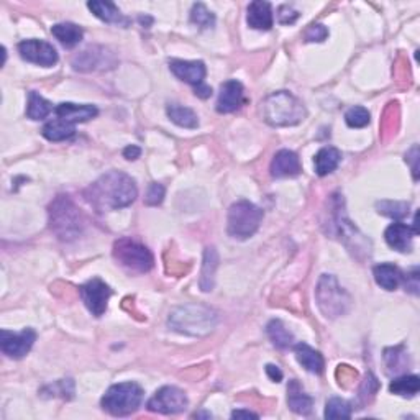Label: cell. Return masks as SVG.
<instances>
[{
    "label": "cell",
    "instance_id": "obj_1",
    "mask_svg": "<svg viewBox=\"0 0 420 420\" xmlns=\"http://www.w3.org/2000/svg\"><path fill=\"white\" fill-rule=\"evenodd\" d=\"M136 196L138 187L135 181L121 171H109L84 191V199L100 214L131 205Z\"/></svg>",
    "mask_w": 420,
    "mask_h": 420
},
{
    "label": "cell",
    "instance_id": "obj_2",
    "mask_svg": "<svg viewBox=\"0 0 420 420\" xmlns=\"http://www.w3.org/2000/svg\"><path fill=\"white\" fill-rule=\"evenodd\" d=\"M263 119L271 126H292L306 119L307 110L296 95L286 90L272 92L261 102Z\"/></svg>",
    "mask_w": 420,
    "mask_h": 420
},
{
    "label": "cell",
    "instance_id": "obj_3",
    "mask_svg": "<svg viewBox=\"0 0 420 420\" xmlns=\"http://www.w3.org/2000/svg\"><path fill=\"white\" fill-rule=\"evenodd\" d=\"M49 229L61 241H73L83 234L84 217L69 196H58L48 209Z\"/></svg>",
    "mask_w": 420,
    "mask_h": 420
},
{
    "label": "cell",
    "instance_id": "obj_4",
    "mask_svg": "<svg viewBox=\"0 0 420 420\" xmlns=\"http://www.w3.org/2000/svg\"><path fill=\"white\" fill-rule=\"evenodd\" d=\"M217 320H219V316H217L215 311H212V308L205 306H194V304H189V306L174 308V311L169 313L168 323L173 330L179 333H186V335L192 337H202L214 330Z\"/></svg>",
    "mask_w": 420,
    "mask_h": 420
},
{
    "label": "cell",
    "instance_id": "obj_5",
    "mask_svg": "<svg viewBox=\"0 0 420 420\" xmlns=\"http://www.w3.org/2000/svg\"><path fill=\"white\" fill-rule=\"evenodd\" d=\"M143 401V389L136 383H119L110 386L100 401L105 412L114 417H126L138 411Z\"/></svg>",
    "mask_w": 420,
    "mask_h": 420
},
{
    "label": "cell",
    "instance_id": "obj_6",
    "mask_svg": "<svg viewBox=\"0 0 420 420\" xmlns=\"http://www.w3.org/2000/svg\"><path fill=\"white\" fill-rule=\"evenodd\" d=\"M317 306L327 318L340 317L348 312L352 306V297L338 284L335 276L322 275L316 289Z\"/></svg>",
    "mask_w": 420,
    "mask_h": 420
},
{
    "label": "cell",
    "instance_id": "obj_7",
    "mask_svg": "<svg viewBox=\"0 0 420 420\" xmlns=\"http://www.w3.org/2000/svg\"><path fill=\"white\" fill-rule=\"evenodd\" d=\"M263 210L248 200H239L230 207L227 230L232 239L246 240L260 229L263 220Z\"/></svg>",
    "mask_w": 420,
    "mask_h": 420
},
{
    "label": "cell",
    "instance_id": "obj_8",
    "mask_svg": "<svg viewBox=\"0 0 420 420\" xmlns=\"http://www.w3.org/2000/svg\"><path fill=\"white\" fill-rule=\"evenodd\" d=\"M114 258L130 272H148L153 268L155 258L151 251L141 243L125 236L114 243Z\"/></svg>",
    "mask_w": 420,
    "mask_h": 420
},
{
    "label": "cell",
    "instance_id": "obj_9",
    "mask_svg": "<svg viewBox=\"0 0 420 420\" xmlns=\"http://www.w3.org/2000/svg\"><path fill=\"white\" fill-rule=\"evenodd\" d=\"M117 66V56L105 47H89L73 58V68L79 73H94V71H107Z\"/></svg>",
    "mask_w": 420,
    "mask_h": 420
},
{
    "label": "cell",
    "instance_id": "obj_10",
    "mask_svg": "<svg viewBox=\"0 0 420 420\" xmlns=\"http://www.w3.org/2000/svg\"><path fill=\"white\" fill-rule=\"evenodd\" d=\"M79 294L80 299L85 304V307L89 308V312L94 317H102L105 311H107V304L110 296H112V289L102 280L92 277V280L84 282L83 286H79Z\"/></svg>",
    "mask_w": 420,
    "mask_h": 420
},
{
    "label": "cell",
    "instance_id": "obj_11",
    "mask_svg": "<svg viewBox=\"0 0 420 420\" xmlns=\"http://www.w3.org/2000/svg\"><path fill=\"white\" fill-rule=\"evenodd\" d=\"M187 404H189V401H187L184 391H181L176 386H163L148 401V409L151 412L169 416V414H179L186 411Z\"/></svg>",
    "mask_w": 420,
    "mask_h": 420
},
{
    "label": "cell",
    "instance_id": "obj_12",
    "mask_svg": "<svg viewBox=\"0 0 420 420\" xmlns=\"http://www.w3.org/2000/svg\"><path fill=\"white\" fill-rule=\"evenodd\" d=\"M35 342H37V332L33 328H25L18 333L8 330L0 332V348L5 355L13 358V360H20V358L28 355Z\"/></svg>",
    "mask_w": 420,
    "mask_h": 420
},
{
    "label": "cell",
    "instance_id": "obj_13",
    "mask_svg": "<svg viewBox=\"0 0 420 420\" xmlns=\"http://www.w3.org/2000/svg\"><path fill=\"white\" fill-rule=\"evenodd\" d=\"M18 53L28 63L44 66V68H52L58 63L56 48L43 40H25L18 43Z\"/></svg>",
    "mask_w": 420,
    "mask_h": 420
},
{
    "label": "cell",
    "instance_id": "obj_14",
    "mask_svg": "<svg viewBox=\"0 0 420 420\" xmlns=\"http://www.w3.org/2000/svg\"><path fill=\"white\" fill-rule=\"evenodd\" d=\"M246 102L245 89L243 84L236 79H230L222 84L219 99H217V112L219 114H232L239 110Z\"/></svg>",
    "mask_w": 420,
    "mask_h": 420
},
{
    "label": "cell",
    "instance_id": "obj_15",
    "mask_svg": "<svg viewBox=\"0 0 420 420\" xmlns=\"http://www.w3.org/2000/svg\"><path fill=\"white\" fill-rule=\"evenodd\" d=\"M169 69L176 78L184 80V83L194 85L204 84L207 69L202 61H184V59H171Z\"/></svg>",
    "mask_w": 420,
    "mask_h": 420
},
{
    "label": "cell",
    "instance_id": "obj_16",
    "mask_svg": "<svg viewBox=\"0 0 420 420\" xmlns=\"http://www.w3.org/2000/svg\"><path fill=\"white\" fill-rule=\"evenodd\" d=\"M272 178H296L301 174L302 166L301 160L294 151L291 150H281L275 155V158L271 161L270 166Z\"/></svg>",
    "mask_w": 420,
    "mask_h": 420
},
{
    "label": "cell",
    "instance_id": "obj_17",
    "mask_svg": "<svg viewBox=\"0 0 420 420\" xmlns=\"http://www.w3.org/2000/svg\"><path fill=\"white\" fill-rule=\"evenodd\" d=\"M417 235V230L412 229L411 225L402 224V222H396L391 224L384 232V239L392 250L399 253H409L412 250V240Z\"/></svg>",
    "mask_w": 420,
    "mask_h": 420
},
{
    "label": "cell",
    "instance_id": "obj_18",
    "mask_svg": "<svg viewBox=\"0 0 420 420\" xmlns=\"http://www.w3.org/2000/svg\"><path fill=\"white\" fill-rule=\"evenodd\" d=\"M54 114H56L58 119H63L69 124H83V121H88L90 119L97 117L99 110L95 105L90 104H73V102H63L54 107Z\"/></svg>",
    "mask_w": 420,
    "mask_h": 420
},
{
    "label": "cell",
    "instance_id": "obj_19",
    "mask_svg": "<svg viewBox=\"0 0 420 420\" xmlns=\"http://www.w3.org/2000/svg\"><path fill=\"white\" fill-rule=\"evenodd\" d=\"M246 22L251 28L255 30H271L275 18H272V7L270 2H263V0H255L248 5V15Z\"/></svg>",
    "mask_w": 420,
    "mask_h": 420
},
{
    "label": "cell",
    "instance_id": "obj_20",
    "mask_svg": "<svg viewBox=\"0 0 420 420\" xmlns=\"http://www.w3.org/2000/svg\"><path fill=\"white\" fill-rule=\"evenodd\" d=\"M88 7L95 17L102 20L105 23L119 25L121 28H126L130 25V18H126L124 13L120 12L119 7L112 2H104V0H92L88 2Z\"/></svg>",
    "mask_w": 420,
    "mask_h": 420
},
{
    "label": "cell",
    "instance_id": "obj_21",
    "mask_svg": "<svg viewBox=\"0 0 420 420\" xmlns=\"http://www.w3.org/2000/svg\"><path fill=\"white\" fill-rule=\"evenodd\" d=\"M373 276L378 286H381L386 291H396L399 284L404 281V275L397 266L381 263V265L373 268Z\"/></svg>",
    "mask_w": 420,
    "mask_h": 420
},
{
    "label": "cell",
    "instance_id": "obj_22",
    "mask_svg": "<svg viewBox=\"0 0 420 420\" xmlns=\"http://www.w3.org/2000/svg\"><path fill=\"white\" fill-rule=\"evenodd\" d=\"M287 406L292 412L299 414V416H307L312 412L313 399L302 391L301 384L292 379L287 386Z\"/></svg>",
    "mask_w": 420,
    "mask_h": 420
},
{
    "label": "cell",
    "instance_id": "obj_23",
    "mask_svg": "<svg viewBox=\"0 0 420 420\" xmlns=\"http://www.w3.org/2000/svg\"><path fill=\"white\" fill-rule=\"evenodd\" d=\"M294 353H296L297 361H299L308 373H313V374L323 373L325 361H323V356L320 355V352L313 350V348L308 347L307 343H297L294 347Z\"/></svg>",
    "mask_w": 420,
    "mask_h": 420
},
{
    "label": "cell",
    "instance_id": "obj_24",
    "mask_svg": "<svg viewBox=\"0 0 420 420\" xmlns=\"http://www.w3.org/2000/svg\"><path fill=\"white\" fill-rule=\"evenodd\" d=\"M52 35L58 42L63 44L64 48H74L76 44H79L84 38V30L79 25L63 22L56 23L52 27Z\"/></svg>",
    "mask_w": 420,
    "mask_h": 420
},
{
    "label": "cell",
    "instance_id": "obj_25",
    "mask_svg": "<svg viewBox=\"0 0 420 420\" xmlns=\"http://www.w3.org/2000/svg\"><path fill=\"white\" fill-rule=\"evenodd\" d=\"M217 266H219V253H217L214 246H207L204 251V263H202L200 281H199L200 289L204 292H209L214 289Z\"/></svg>",
    "mask_w": 420,
    "mask_h": 420
},
{
    "label": "cell",
    "instance_id": "obj_26",
    "mask_svg": "<svg viewBox=\"0 0 420 420\" xmlns=\"http://www.w3.org/2000/svg\"><path fill=\"white\" fill-rule=\"evenodd\" d=\"M342 161V153L333 146H325L322 148L313 158V164H316V173L318 176H327L333 173L338 168Z\"/></svg>",
    "mask_w": 420,
    "mask_h": 420
},
{
    "label": "cell",
    "instance_id": "obj_27",
    "mask_svg": "<svg viewBox=\"0 0 420 420\" xmlns=\"http://www.w3.org/2000/svg\"><path fill=\"white\" fill-rule=\"evenodd\" d=\"M42 135L49 141H64L76 135V125L69 124L63 119L49 120L43 125Z\"/></svg>",
    "mask_w": 420,
    "mask_h": 420
},
{
    "label": "cell",
    "instance_id": "obj_28",
    "mask_svg": "<svg viewBox=\"0 0 420 420\" xmlns=\"http://www.w3.org/2000/svg\"><path fill=\"white\" fill-rule=\"evenodd\" d=\"M166 114L171 119V121H174L176 125L182 126V128H197L199 125V119H197L196 112L189 107H184L181 104H169L166 107Z\"/></svg>",
    "mask_w": 420,
    "mask_h": 420
},
{
    "label": "cell",
    "instance_id": "obj_29",
    "mask_svg": "<svg viewBox=\"0 0 420 420\" xmlns=\"http://www.w3.org/2000/svg\"><path fill=\"white\" fill-rule=\"evenodd\" d=\"M266 333L268 337H270V340L272 342V345L276 348H280V350H286V348L292 347V342H294V337H292V333L287 330L284 323L281 320H271L270 323L266 325Z\"/></svg>",
    "mask_w": 420,
    "mask_h": 420
},
{
    "label": "cell",
    "instance_id": "obj_30",
    "mask_svg": "<svg viewBox=\"0 0 420 420\" xmlns=\"http://www.w3.org/2000/svg\"><path fill=\"white\" fill-rule=\"evenodd\" d=\"M420 389V379L416 374H404L392 379V383L389 384V391L392 394L402 397H414Z\"/></svg>",
    "mask_w": 420,
    "mask_h": 420
},
{
    "label": "cell",
    "instance_id": "obj_31",
    "mask_svg": "<svg viewBox=\"0 0 420 420\" xmlns=\"http://www.w3.org/2000/svg\"><path fill=\"white\" fill-rule=\"evenodd\" d=\"M53 112V104L42 97L35 90L28 92V105H27V117L32 120H43Z\"/></svg>",
    "mask_w": 420,
    "mask_h": 420
},
{
    "label": "cell",
    "instance_id": "obj_32",
    "mask_svg": "<svg viewBox=\"0 0 420 420\" xmlns=\"http://www.w3.org/2000/svg\"><path fill=\"white\" fill-rule=\"evenodd\" d=\"M384 360H386V366L389 373H399L406 366H409V356L402 345L386 348V350H384Z\"/></svg>",
    "mask_w": 420,
    "mask_h": 420
},
{
    "label": "cell",
    "instance_id": "obj_33",
    "mask_svg": "<svg viewBox=\"0 0 420 420\" xmlns=\"http://www.w3.org/2000/svg\"><path fill=\"white\" fill-rule=\"evenodd\" d=\"M191 22L200 30H209L215 25V15L204 4H194L191 10Z\"/></svg>",
    "mask_w": 420,
    "mask_h": 420
},
{
    "label": "cell",
    "instance_id": "obj_34",
    "mask_svg": "<svg viewBox=\"0 0 420 420\" xmlns=\"http://www.w3.org/2000/svg\"><path fill=\"white\" fill-rule=\"evenodd\" d=\"M376 209L381 215L391 217V219L401 220L409 215V204L407 202H392V200H383L378 202Z\"/></svg>",
    "mask_w": 420,
    "mask_h": 420
},
{
    "label": "cell",
    "instance_id": "obj_35",
    "mask_svg": "<svg viewBox=\"0 0 420 420\" xmlns=\"http://www.w3.org/2000/svg\"><path fill=\"white\" fill-rule=\"evenodd\" d=\"M352 406L347 401L338 397H332L325 406V419H350Z\"/></svg>",
    "mask_w": 420,
    "mask_h": 420
},
{
    "label": "cell",
    "instance_id": "obj_36",
    "mask_svg": "<svg viewBox=\"0 0 420 420\" xmlns=\"http://www.w3.org/2000/svg\"><path fill=\"white\" fill-rule=\"evenodd\" d=\"M369 120H371V115H369L368 109L364 107H352L345 114L347 125L352 126V128H363V126L369 124Z\"/></svg>",
    "mask_w": 420,
    "mask_h": 420
},
{
    "label": "cell",
    "instance_id": "obj_37",
    "mask_svg": "<svg viewBox=\"0 0 420 420\" xmlns=\"http://www.w3.org/2000/svg\"><path fill=\"white\" fill-rule=\"evenodd\" d=\"M43 391H52L53 396H59L63 399H71L74 394V383L71 379H61V381L44 388Z\"/></svg>",
    "mask_w": 420,
    "mask_h": 420
},
{
    "label": "cell",
    "instance_id": "obj_38",
    "mask_svg": "<svg viewBox=\"0 0 420 420\" xmlns=\"http://www.w3.org/2000/svg\"><path fill=\"white\" fill-rule=\"evenodd\" d=\"M164 199V186L160 184V182H151L148 186V191H146L145 204L150 207L160 205Z\"/></svg>",
    "mask_w": 420,
    "mask_h": 420
},
{
    "label": "cell",
    "instance_id": "obj_39",
    "mask_svg": "<svg viewBox=\"0 0 420 420\" xmlns=\"http://www.w3.org/2000/svg\"><path fill=\"white\" fill-rule=\"evenodd\" d=\"M304 38H306V42H308V43H313V42L322 43L328 38V28L322 23H313L306 30Z\"/></svg>",
    "mask_w": 420,
    "mask_h": 420
},
{
    "label": "cell",
    "instance_id": "obj_40",
    "mask_svg": "<svg viewBox=\"0 0 420 420\" xmlns=\"http://www.w3.org/2000/svg\"><path fill=\"white\" fill-rule=\"evenodd\" d=\"M378 389H379L378 379L374 378L371 373H369L368 376H366V379H364V383L361 384V389H360V399H361V401H363L364 404L369 402V401H371V399L374 397V394L378 392Z\"/></svg>",
    "mask_w": 420,
    "mask_h": 420
},
{
    "label": "cell",
    "instance_id": "obj_41",
    "mask_svg": "<svg viewBox=\"0 0 420 420\" xmlns=\"http://www.w3.org/2000/svg\"><path fill=\"white\" fill-rule=\"evenodd\" d=\"M299 12L292 7V5H281L280 8H277V20H280V23L282 25H291L294 23L297 18H299Z\"/></svg>",
    "mask_w": 420,
    "mask_h": 420
},
{
    "label": "cell",
    "instance_id": "obj_42",
    "mask_svg": "<svg viewBox=\"0 0 420 420\" xmlns=\"http://www.w3.org/2000/svg\"><path fill=\"white\" fill-rule=\"evenodd\" d=\"M411 163V168H412V176H414V179H419V146L417 145H414L411 150L407 151V155H406V163Z\"/></svg>",
    "mask_w": 420,
    "mask_h": 420
},
{
    "label": "cell",
    "instance_id": "obj_43",
    "mask_svg": "<svg viewBox=\"0 0 420 420\" xmlns=\"http://www.w3.org/2000/svg\"><path fill=\"white\" fill-rule=\"evenodd\" d=\"M406 289L409 292H412V294H419V270L417 268H414L411 275H407L406 277Z\"/></svg>",
    "mask_w": 420,
    "mask_h": 420
},
{
    "label": "cell",
    "instance_id": "obj_44",
    "mask_svg": "<svg viewBox=\"0 0 420 420\" xmlns=\"http://www.w3.org/2000/svg\"><path fill=\"white\" fill-rule=\"evenodd\" d=\"M266 374H268V376H270L271 381L281 383L282 371L277 366H275V364H268V366H266Z\"/></svg>",
    "mask_w": 420,
    "mask_h": 420
},
{
    "label": "cell",
    "instance_id": "obj_45",
    "mask_svg": "<svg viewBox=\"0 0 420 420\" xmlns=\"http://www.w3.org/2000/svg\"><path fill=\"white\" fill-rule=\"evenodd\" d=\"M140 155H141V150L138 148V146H135V145L126 146V148L124 150V156H125L126 160H130V161L140 158Z\"/></svg>",
    "mask_w": 420,
    "mask_h": 420
},
{
    "label": "cell",
    "instance_id": "obj_46",
    "mask_svg": "<svg viewBox=\"0 0 420 420\" xmlns=\"http://www.w3.org/2000/svg\"><path fill=\"white\" fill-rule=\"evenodd\" d=\"M194 94L200 99H209L212 95V88L210 85L200 84V85H197V88H194Z\"/></svg>",
    "mask_w": 420,
    "mask_h": 420
},
{
    "label": "cell",
    "instance_id": "obj_47",
    "mask_svg": "<svg viewBox=\"0 0 420 420\" xmlns=\"http://www.w3.org/2000/svg\"><path fill=\"white\" fill-rule=\"evenodd\" d=\"M258 419V414L251 411H234L232 412V419Z\"/></svg>",
    "mask_w": 420,
    "mask_h": 420
},
{
    "label": "cell",
    "instance_id": "obj_48",
    "mask_svg": "<svg viewBox=\"0 0 420 420\" xmlns=\"http://www.w3.org/2000/svg\"><path fill=\"white\" fill-rule=\"evenodd\" d=\"M194 417H207V419H210L212 416L210 414H205V412H200V414H194Z\"/></svg>",
    "mask_w": 420,
    "mask_h": 420
}]
</instances>
